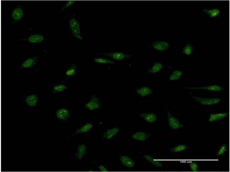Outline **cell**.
<instances>
[{
  "mask_svg": "<svg viewBox=\"0 0 230 172\" xmlns=\"http://www.w3.org/2000/svg\"><path fill=\"white\" fill-rule=\"evenodd\" d=\"M93 127V124L90 123L85 124L76 131L75 134L86 133L90 130Z\"/></svg>",
  "mask_w": 230,
  "mask_h": 172,
  "instance_id": "20",
  "label": "cell"
},
{
  "mask_svg": "<svg viewBox=\"0 0 230 172\" xmlns=\"http://www.w3.org/2000/svg\"><path fill=\"white\" fill-rule=\"evenodd\" d=\"M70 26L74 35L81 39V37L79 36L80 31L79 25L77 21L74 18L71 19L70 22Z\"/></svg>",
  "mask_w": 230,
  "mask_h": 172,
  "instance_id": "4",
  "label": "cell"
},
{
  "mask_svg": "<svg viewBox=\"0 0 230 172\" xmlns=\"http://www.w3.org/2000/svg\"><path fill=\"white\" fill-rule=\"evenodd\" d=\"M144 158L155 166L158 167H161L162 166V163L160 161L154 160V159L150 155H145L144 156Z\"/></svg>",
  "mask_w": 230,
  "mask_h": 172,
  "instance_id": "25",
  "label": "cell"
},
{
  "mask_svg": "<svg viewBox=\"0 0 230 172\" xmlns=\"http://www.w3.org/2000/svg\"><path fill=\"white\" fill-rule=\"evenodd\" d=\"M226 150V146L225 144H223L219 149L217 153V156L218 157L223 154Z\"/></svg>",
  "mask_w": 230,
  "mask_h": 172,
  "instance_id": "31",
  "label": "cell"
},
{
  "mask_svg": "<svg viewBox=\"0 0 230 172\" xmlns=\"http://www.w3.org/2000/svg\"><path fill=\"white\" fill-rule=\"evenodd\" d=\"M57 117L62 121L66 120L70 116L69 110L65 108H62L57 110L55 112Z\"/></svg>",
  "mask_w": 230,
  "mask_h": 172,
  "instance_id": "5",
  "label": "cell"
},
{
  "mask_svg": "<svg viewBox=\"0 0 230 172\" xmlns=\"http://www.w3.org/2000/svg\"><path fill=\"white\" fill-rule=\"evenodd\" d=\"M163 67L162 64L160 62L155 63L148 71L149 73H155L160 71Z\"/></svg>",
  "mask_w": 230,
  "mask_h": 172,
  "instance_id": "22",
  "label": "cell"
},
{
  "mask_svg": "<svg viewBox=\"0 0 230 172\" xmlns=\"http://www.w3.org/2000/svg\"><path fill=\"white\" fill-rule=\"evenodd\" d=\"M88 171H89V172H93V171H93V170H88Z\"/></svg>",
  "mask_w": 230,
  "mask_h": 172,
  "instance_id": "34",
  "label": "cell"
},
{
  "mask_svg": "<svg viewBox=\"0 0 230 172\" xmlns=\"http://www.w3.org/2000/svg\"><path fill=\"white\" fill-rule=\"evenodd\" d=\"M67 88V86L64 84H59L54 87V90L56 92H62L64 91Z\"/></svg>",
  "mask_w": 230,
  "mask_h": 172,
  "instance_id": "29",
  "label": "cell"
},
{
  "mask_svg": "<svg viewBox=\"0 0 230 172\" xmlns=\"http://www.w3.org/2000/svg\"><path fill=\"white\" fill-rule=\"evenodd\" d=\"M137 92L141 96L144 97L152 94V90L148 87H143L138 89Z\"/></svg>",
  "mask_w": 230,
  "mask_h": 172,
  "instance_id": "16",
  "label": "cell"
},
{
  "mask_svg": "<svg viewBox=\"0 0 230 172\" xmlns=\"http://www.w3.org/2000/svg\"><path fill=\"white\" fill-rule=\"evenodd\" d=\"M152 46L158 50L163 51L168 49L169 47V45L166 42L158 41L154 42L152 44Z\"/></svg>",
  "mask_w": 230,
  "mask_h": 172,
  "instance_id": "7",
  "label": "cell"
},
{
  "mask_svg": "<svg viewBox=\"0 0 230 172\" xmlns=\"http://www.w3.org/2000/svg\"><path fill=\"white\" fill-rule=\"evenodd\" d=\"M204 13L208 15L211 18L216 17L220 13V10L217 8H214L212 9L204 8L202 10Z\"/></svg>",
  "mask_w": 230,
  "mask_h": 172,
  "instance_id": "11",
  "label": "cell"
},
{
  "mask_svg": "<svg viewBox=\"0 0 230 172\" xmlns=\"http://www.w3.org/2000/svg\"><path fill=\"white\" fill-rule=\"evenodd\" d=\"M100 106L99 98L94 95L92 97L90 100L85 105V107L91 111L97 109Z\"/></svg>",
  "mask_w": 230,
  "mask_h": 172,
  "instance_id": "3",
  "label": "cell"
},
{
  "mask_svg": "<svg viewBox=\"0 0 230 172\" xmlns=\"http://www.w3.org/2000/svg\"><path fill=\"white\" fill-rule=\"evenodd\" d=\"M76 66L73 63L70 68L66 71V74L68 76H71L74 75L76 73Z\"/></svg>",
  "mask_w": 230,
  "mask_h": 172,
  "instance_id": "27",
  "label": "cell"
},
{
  "mask_svg": "<svg viewBox=\"0 0 230 172\" xmlns=\"http://www.w3.org/2000/svg\"><path fill=\"white\" fill-rule=\"evenodd\" d=\"M194 47L190 43H187L182 48L183 52L187 55H191L193 52Z\"/></svg>",
  "mask_w": 230,
  "mask_h": 172,
  "instance_id": "23",
  "label": "cell"
},
{
  "mask_svg": "<svg viewBox=\"0 0 230 172\" xmlns=\"http://www.w3.org/2000/svg\"><path fill=\"white\" fill-rule=\"evenodd\" d=\"M228 115L227 113H221L210 114L208 119V121L212 122L222 119Z\"/></svg>",
  "mask_w": 230,
  "mask_h": 172,
  "instance_id": "14",
  "label": "cell"
},
{
  "mask_svg": "<svg viewBox=\"0 0 230 172\" xmlns=\"http://www.w3.org/2000/svg\"><path fill=\"white\" fill-rule=\"evenodd\" d=\"M186 88L196 89H205L212 91H219L223 89V88L218 85H214L201 87H186Z\"/></svg>",
  "mask_w": 230,
  "mask_h": 172,
  "instance_id": "9",
  "label": "cell"
},
{
  "mask_svg": "<svg viewBox=\"0 0 230 172\" xmlns=\"http://www.w3.org/2000/svg\"><path fill=\"white\" fill-rule=\"evenodd\" d=\"M75 1H74L70 0L67 1L64 6L62 8L61 10L62 11H63L66 8L72 5L75 2Z\"/></svg>",
  "mask_w": 230,
  "mask_h": 172,
  "instance_id": "32",
  "label": "cell"
},
{
  "mask_svg": "<svg viewBox=\"0 0 230 172\" xmlns=\"http://www.w3.org/2000/svg\"><path fill=\"white\" fill-rule=\"evenodd\" d=\"M188 147L184 145L181 144L177 146L170 149V151L173 153L183 151L187 148Z\"/></svg>",
  "mask_w": 230,
  "mask_h": 172,
  "instance_id": "26",
  "label": "cell"
},
{
  "mask_svg": "<svg viewBox=\"0 0 230 172\" xmlns=\"http://www.w3.org/2000/svg\"><path fill=\"white\" fill-rule=\"evenodd\" d=\"M87 148L86 145L81 144L78 146L75 154L76 157L78 159H81L87 153Z\"/></svg>",
  "mask_w": 230,
  "mask_h": 172,
  "instance_id": "8",
  "label": "cell"
},
{
  "mask_svg": "<svg viewBox=\"0 0 230 172\" xmlns=\"http://www.w3.org/2000/svg\"><path fill=\"white\" fill-rule=\"evenodd\" d=\"M94 61L96 62L103 64H114L115 62L109 59L103 58H97L94 59Z\"/></svg>",
  "mask_w": 230,
  "mask_h": 172,
  "instance_id": "28",
  "label": "cell"
},
{
  "mask_svg": "<svg viewBox=\"0 0 230 172\" xmlns=\"http://www.w3.org/2000/svg\"><path fill=\"white\" fill-rule=\"evenodd\" d=\"M25 101L29 106L34 107L36 105L38 102V97L35 95H31L26 97Z\"/></svg>",
  "mask_w": 230,
  "mask_h": 172,
  "instance_id": "19",
  "label": "cell"
},
{
  "mask_svg": "<svg viewBox=\"0 0 230 172\" xmlns=\"http://www.w3.org/2000/svg\"><path fill=\"white\" fill-rule=\"evenodd\" d=\"M149 137V135L148 134L142 132H136L132 136L133 139L141 141L145 140Z\"/></svg>",
  "mask_w": 230,
  "mask_h": 172,
  "instance_id": "17",
  "label": "cell"
},
{
  "mask_svg": "<svg viewBox=\"0 0 230 172\" xmlns=\"http://www.w3.org/2000/svg\"><path fill=\"white\" fill-rule=\"evenodd\" d=\"M24 15V13L22 9L20 7L15 9L12 13V17L13 19L16 21L21 19Z\"/></svg>",
  "mask_w": 230,
  "mask_h": 172,
  "instance_id": "12",
  "label": "cell"
},
{
  "mask_svg": "<svg viewBox=\"0 0 230 172\" xmlns=\"http://www.w3.org/2000/svg\"><path fill=\"white\" fill-rule=\"evenodd\" d=\"M98 168L99 170L101 172H108L109 171L103 165H100L99 167Z\"/></svg>",
  "mask_w": 230,
  "mask_h": 172,
  "instance_id": "33",
  "label": "cell"
},
{
  "mask_svg": "<svg viewBox=\"0 0 230 172\" xmlns=\"http://www.w3.org/2000/svg\"><path fill=\"white\" fill-rule=\"evenodd\" d=\"M37 58V56L28 58L22 63L21 66L23 68H30L36 64Z\"/></svg>",
  "mask_w": 230,
  "mask_h": 172,
  "instance_id": "13",
  "label": "cell"
},
{
  "mask_svg": "<svg viewBox=\"0 0 230 172\" xmlns=\"http://www.w3.org/2000/svg\"><path fill=\"white\" fill-rule=\"evenodd\" d=\"M140 116L146 121L150 122H153L157 119L156 115L153 113H142L140 114Z\"/></svg>",
  "mask_w": 230,
  "mask_h": 172,
  "instance_id": "18",
  "label": "cell"
},
{
  "mask_svg": "<svg viewBox=\"0 0 230 172\" xmlns=\"http://www.w3.org/2000/svg\"><path fill=\"white\" fill-rule=\"evenodd\" d=\"M120 160L123 165L129 167H133L135 165V163L133 160L126 156L120 157Z\"/></svg>",
  "mask_w": 230,
  "mask_h": 172,
  "instance_id": "15",
  "label": "cell"
},
{
  "mask_svg": "<svg viewBox=\"0 0 230 172\" xmlns=\"http://www.w3.org/2000/svg\"><path fill=\"white\" fill-rule=\"evenodd\" d=\"M192 98L199 102L201 104L209 105L217 104L221 101V99L217 98H201L195 96H192Z\"/></svg>",
  "mask_w": 230,
  "mask_h": 172,
  "instance_id": "1",
  "label": "cell"
},
{
  "mask_svg": "<svg viewBox=\"0 0 230 172\" xmlns=\"http://www.w3.org/2000/svg\"><path fill=\"white\" fill-rule=\"evenodd\" d=\"M44 40L43 37L41 35L35 34L31 35L28 39V40L32 43H38L42 42Z\"/></svg>",
  "mask_w": 230,
  "mask_h": 172,
  "instance_id": "21",
  "label": "cell"
},
{
  "mask_svg": "<svg viewBox=\"0 0 230 172\" xmlns=\"http://www.w3.org/2000/svg\"><path fill=\"white\" fill-rule=\"evenodd\" d=\"M167 114L169 125L170 128L172 129L176 130L179 129L181 127V125L179 120L173 116L169 112H167Z\"/></svg>",
  "mask_w": 230,
  "mask_h": 172,
  "instance_id": "2",
  "label": "cell"
},
{
  "mask_svg": "<svg viewBox=\"0 0 230 172\" xmlns=\"http://www.w3.org/2000/svg\"><path fill=\"white\" fill-rule=\"evenodd\" d=\"M183 75L182 72L179 70H175L169 77V79L170 81L176 80L179 79Z\"/></svg>",
  "mask_w": 230,
  "mask_h": 172,
  "instance_id": "24",
  "label": "cell"
},
{
  "mask_svg": "<svg viewBox=\"0 0 230 172\" xmlns=\"http://www.w3.org/2000/svg\"><path fill=\"white\" fill-rule=\"evenodd\" d=\"M119 129L114 127L108 129L103 134L102 137L107 139H110L115 136L119 132Z\"/></svg>",
  "mask_w": 230,
  "mask_h": 172,
  "instance_id": "10",
  "label": "cell"
},
{
  "mask_svg": "<svg viewBox=\"0 0 230 172\" xmlns=\"http://www.w3.org/2000/svg\"><path fill=\"white\" fill-rule=\"evenodd\" d=\"M105 55L110 57L113 58L117 60H121L125 58H129L131 56V55L126 54L122 52H112L109 54H103Z\"/></svg>",
  "mask_w": 230,
  "mask_h": 172,
  "instance_id": "6",
  "label": "cell"
},
{
  "mask_svg": "<svg viewBox=\"0 0 230 172\" xmlns=\"http://www.w3.org/2000/svg\"><path fill=\"white\" fill-rule=\"evenodd\" d=\"M189 165L191 170L194 172H196L198 171V165L196 162L192 161L189 163Z\"/></svg>",
  "mask_w": 230,
  "mask_h": 172,
  "instance_id": "30",
  "label": "cell"
}]
</instances>
